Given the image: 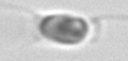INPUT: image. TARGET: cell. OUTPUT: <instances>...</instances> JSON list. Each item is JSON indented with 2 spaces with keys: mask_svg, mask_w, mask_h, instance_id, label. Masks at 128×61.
<instances>
[{
  "mask_svg": "<svg viewBox=\"0 0 128 61\" xmlns=\"http://www.w3.org/2000/svg\"><path fill=\"white\" fill-rule=\"evenodd\" d=\"M42 35L60 44H79L86 38L89 26L80 18L72 16H48L40 26Z\"/></svg>",
  "mask_w": 128,
  "mask_h": 61,
  "instance_id": "cell-1",
  "label": "cell"
}]
</instances>
